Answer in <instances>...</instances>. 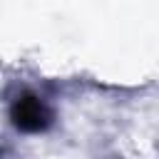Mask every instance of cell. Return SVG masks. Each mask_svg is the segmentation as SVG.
<instances>
[{"mask_svg": "<svg viewBox=\"0 0 159 159\" xmlns=\"http://www.w3.org/2000/svg\"><path fill=\"white\" fill-rule=\"evenodd\" d=\"M10 117H12V124L20 129V132H27V134H37V132H45L50 124H52V109L35 94H20L15 102H12V109H10Z\"/></svg>", "mask_w": 159, "mask_h": 159, "instance_id": "6da1fadb", "label": "cell"}]
</instances>
